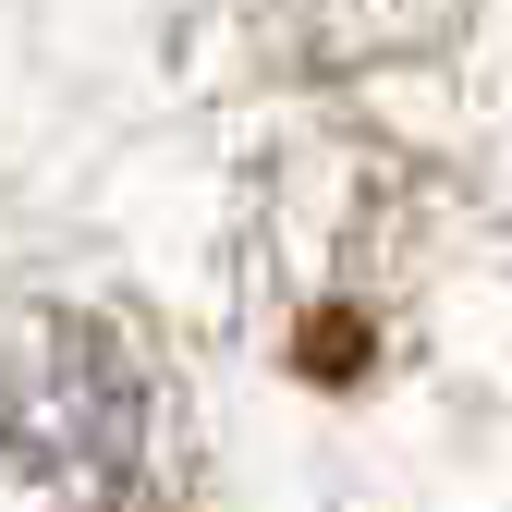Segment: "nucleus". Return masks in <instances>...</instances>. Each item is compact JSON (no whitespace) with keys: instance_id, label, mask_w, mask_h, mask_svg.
Listing matches in <instances>:
<instances>
[{"instance_id":"f257e3e1","label":"nucleus","mask_w":512,"mask_h":512,"mask_svg":"<svg viewBox=\"0 0 512 512\" xmlns=\"http://www.w3.org/2000/svg\"><path fill=\"white\" fill-rule=\"evenodd\" d=\"M0 512H171V391L122 317H0Z\"/></svg>"}]
</instances>
